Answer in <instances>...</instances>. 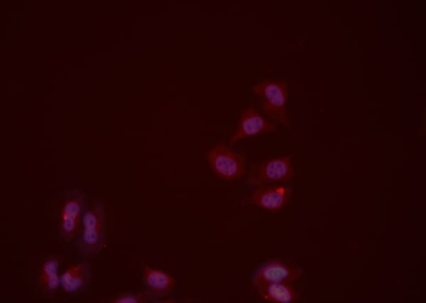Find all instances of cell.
Masks as SVG:
<instances>
[{
	"label": "cell",
	"mask_w": 426,
	"mask_h": 303,
	"mask_svg": "<svg viewBox=\"0 0 426 303\" xmlns=\"http://www.w3.org/2000/svg\"><path fill=\"white\" fill-rule=\"evenodd\" d=\"M59 256L51 255L43 261L38 274V286L43 293L49 298H54L60 286L59 268L61 264Z\"/></svg>",
	"instance_id": "obj_11"
},
{
	"label": "cell",
	"mask_w": 426,
	"mask_h": 303,
	"mask_svg": "<svg viewBox=\"0 0 426 303\" xmlns=\"http://www.w3.org/2000/svg\"><path fill=\"white\" fill-rule=\"evenodd\" d=\"M84 194L76 189L62 201L58 216V232L66 241L72 240L80 232L84 211Z\"/></svg>",
	"instance_id": "obj_5"
},
{
	"label": "cell",
	"mask_w": 426,
	"mask_h": 303,
	"mask_svg": "<svg viewBox=\"0 0 426 303\" xmlns=\"http://www.w3.org/2000/svg\"><path fill=\"white\" fill-rule=\"evenodd\" d=\"M295 169L291 155H280L268 159L253 167L247 182L254 186L285 182L293 177Z\"/></svg>",
	"instance_id": "obj_4"
},
{
	"label": "cell",
	"mask_w": 426,
	"mask_h": 303,
	"mask_svg": "<svg viewBox=\"0 0 426 303\" xmlns=\"http://www.w3.org/2000/svg\"><path fill=\"white\" fill-rule=\"evenodd\" d=\"M92 268L87 262L70 265L60 275V287L67 294H77L91 281Z\"/></svg>",
	"instance_id": "obj_9"
},
{
	"label": "cell",
	"mask_w": 426,
	"mask_h": 303,
	"mask_svg": "<svg viewBox=\"0 0 426 303\" xmlns=\"http://www.w3.org/2000/svg\"><path fill=\"white\" fill-rule=\"evenodd\" d=\"M258 295L271 303H294L299 294L290 282H271L254 287Z\"/></svg>",
	"instance_id": "obj_12"
},
{
	"label": "cell",
	"mask_w": 426,
	"mask_h": 303,
	"mask_svg": "<svg viewBox=\"0 0 426 303\" xmlns=\"http://www.w3.org/2000/svg\"><path fill=\"white\" fill-rule=\"evenodd\" d=\"M206 158L212 171L224 180H236L246 173L244 154L231 150L224 143L209 149Z\"/></svg>",
	"instance_id": "obj_3"
},
{
	"label": "cell",
	"mask_w": 426,
	"mask_h": 303,
	"mask_svg": "<svg viewBox=\"0 0 426 303\" xmlns=\"http://www.w3.org/2000/svg\"><path fill=\"white\" fill-rule=\"evenodd\" d=\"M143 281L152 297H163L175 287L176 280L169 273L147 265L142 269Z\"/></svg>",
	"instance_id": "obj_10"
},
{
	"label": "cell",
	"mask_w": 426,
	"mask_h": 303,
	"mask_svg": "<svg viewBox=\"0 0 426 303\" xmlns=\"http://www.w3.org/2000/svg\"><path fill=\"white\" fill-rule=\"evenodd\" d=\"M293 196L292 189L284 186H260L246 201V204L255 205L262 209L278 212L283 209Z\"/></svg>",
	"instance_id": "obj_7"
},
{
	"label": "cell",
	"mask_w": 426,
	"mask_h": 303,
	"mask_svg": "<svg viewBox=\"0 0 426 303\" xmlns=\"http://www.w3.org/2000/svg\"><path fill=\"white\" fill-rule=\"evenodd\" d=\"M152 296L148 292H123L117 294L108 301L109 303H145Z\"/></svg>",
	"instance_id": "obj_13"
},
{
	"label": "cell",
	"mask_w": 426,
	"mask_h": 303,
	"mask_svg": "<svg viewBox=\"0 0 426 303\" xmlns=\"http://www.w3.org/2000/svg\"><path fill=\"white\" fill-rule=\"evenodd\" d=\"M252 92L260 100V108L272 121L287 128L290 125L287 110L288 87L283 80L266 79L253 85Z\"/></svg>",
	"instance_id": "obj_2"
},
{
	"label": "cell",
	"mask_w": 426,
	"mask_h": 303,
	"mask_svg": "<svg viewBox=\"0 0 426 303\" xmlns=\"http://www.w3.org/2000/svg\"><path fill=\"white\" fill-rule=\"evenodd\" d=\"M277 126L266 119L252 106L246 107L241 113L235 131L229 140L232 145L244 138L273 133Z\"/></svg>",
	"instance_id": "obj_6"
},
{
	"label": "cell",
	"mask_w": 426,
	"mask_h": 303,
	"mask_svg": "<svg viewBox=\"0 0 426 303\" xmlns=\"http://www.w3.org/2000/svg\"><path fill=\"white\" fill-rule=\"evenodd\" d=\"M106 214L104 204L96 200L84 210L77 243L81 255L92 257L99 253L106 242Z\"/></svg>",
	"instance_id": "obj_1"
},
{
	"label": "cell",
	"mask_w": 426,
	"mask_h": 303,
	"mask_svg": "<svg viewBox=\"0 0 426 303\" xmlns=\"http://www.w3.org/2000/svg\"><path fill=\"white\" fill-rule=\"evenodd\" d=\"M302 271L298 268L282 260L275 259L266 263L255 273L253 287L271 282H290L300 279Z\"/></svg>",
	"instance_id": "obj_8"
}]
</instances>
